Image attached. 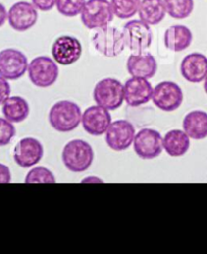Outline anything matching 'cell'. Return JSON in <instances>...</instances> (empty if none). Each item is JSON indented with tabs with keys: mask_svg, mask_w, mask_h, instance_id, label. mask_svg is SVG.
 Listing matches in <instances>:
<instances>
[{
	"mask_svg": "<svg viewBox=\"0 0 207 254\" xmlns=\"http://www.w3.org/2000/svg\"><path fill=\"white\" fill-rule=\"evenodd\" d=\"M154 105L164 112H174L183 103L184 95L181 87L172 81H163L153 89Z\"/></svg>",
	"mask_w": 207,
	"mask_h": 254,
	"instance_id": "9c48e42d",
	"label": "cell"
},
{
	"mask_svg": "<svg viewBox=\"0 0 207 254\" xmlns=\"http://www.w3.org/2000/svg\"><path fill=\"white\" fill-rule=\"evenodd\" d=\"M2 114L11 123H21L30 115L29 103L21 96L8 97L3 103Z\"/></svg>",
	"mask_w": 207,
	"mask_h": 254,
	"instance_id": "603a6c76",
	"label": "cell"
},
{
	"mask_svg": "<svg viewBox=\"0 0 207 254\" xmlns=\"http://www.w3.org/2000/svg\"><path fill=\"white\" fill-rule=\"evenodd\" d=\"M166 12L175 19H185L194 9V0H164Z\"/></svg>",
	"mask_w": 207,
	"mask_h": 254,
	"instance_id": "cb8c5ba5",
	"label": "cell"
},
{
	"mask_svg": "<svg viewBox=\"0 0 207 254\" xmlns=\"http://www.w3.org/2000/svg\"><path fill=\"white\" fill-rule=\"evenodd\" d=\"M183 129L187 136L193 140H202L207 137V113L193 111L183 120Z\"/></svg>",
	"mask_w": 207,
	"mask_h": 254,
	"instance_id": "44dd1931",
	"label": "cell"
},
{
	"mask_svg": "<svg viewBox=\"0 0 207 254\" xmlns=\"http://www.w3.org/2000/svg\"><path fill=\"white\" fill-rule=\"evenodd\" d=\"M134 150L136 154L144 160L159 157L164 150L162 135L154 129H142L134 138Z\"/></svg>",
	"mask_w": 207,
	"mask_h": 254,
	"instance_id": "ba28073f",
	"label": "cell"
},
{
	"mask_svg": "<svg viewBox=\"0 0 207 254\" xmlns=\"http://www.w3.org/2000/svg\"><path fill=\"white\" fill-rule=\"evenodd\" d=\"M80 14L82 23L89 30L104 28L114 17L108 0H88Z\"/></svg>",
	"mask_w": 207,
	"mask_h": 254,
	"instance_id": "5b68a950",
	"label": "cell"
},
{
	"mask_svg": "<svg viewBox=\"0 0 207 254\" xmlns=\"http://www.w3.org/2000/svg\"><path fill=\"white\" fill-rule=\"evenodd\" d=\"M93 98L98 106L108 111H115L123 104V85L115 78L102 79L94 87Z\"/></svg>",
	"mask_w": 207,
	"mask_h": 254,
	"instance_id": "277c9868",
	"label": "cell"
},
{
	"mask_svg": "<svg viewBox=\"0 0 207 254\" xmlns=\"http://www.w3.org/2000/svg\"><path fill=\"white\" fill-rule=\"evenodd\" d=\"M39 19L37 8L28 1H18L7 11V20L16 32H25L35 27Z\"/></svg>",
	"mask_w": 207,
	"mask_h": 254,
	"instance_id": "5bb4252c",
	"label": "cell"
},
{
	"mask_svg": "<svg viewBox=\"0 0 207 254\" xmlns=\"http://www.w3.org/2000/svg\"><path fill=\"white\" fill-rule=\"evenodd\" d=\"M126 70L133 77L151 79L158 71V63L150 53L133 54L127 59Z\"/></svg>",
	"mask_w": 207,
	"mask_h": 254,
	"instance_id": "e0dca14e",
	"label": "cell"
},
{
	"mask_svg": "<svg viewBox=\"0 0 207 254\" xmlns=\"http://www.w3.org/2000/svg\"><path fill=\"white\" fill-rule=\"evenodd\" d=\"M83 129L91 136H102L105 134L111 124L109 111L100 106H91L85 110L81 117Z\"/></svg>",
	"mask_w": 207,
	"mask_h": 254,
	"instance_id": "9a60e30c",
	"label": "cell"
},
{
	"mask_svg": "<svg viewBox=\"0 0 207 254\" xmlns=\"http://www.w3.org/2000/svg\"><path fill=\"white\" fill-rule=\"evenodd\" d=\"M16 130L13 123L5 118H0V147L8 145L15 137Z\"/></svg>",
	"mask_w": 207,
	"mask_h": 254,
	"instance_id": "83f0119b",
	"label": "cell"
},
{
	"mask_svg": "<svg viewBox=\"0 0 207 254\" xmlns=\"http://www.w3.org/2000/svg\"><path fill=\"white\" fill-rule=\"evenodd\" d=\"M25 184H55L56 177L50 169L44 166L32 168L24 180Z\"/></svg>",
	"mask_w": 207,
	"mask_h": 254,
	"instance_id": "484cf974",
	"label": "cell"
},
{
	"mask_svg": "<svg viewBox=\"0 0 207 254\" xmlns=\"http://www.w3.org/2000/svg\"><path fill=\"white\" fill-rule=\"evenodd\" d=\"M163 148L171 157L183 156L190 148L189 137L184 131L171 130L163 138Z\"/></svg>",
	"mask_w": 207,
	"mask_h": 254,
	"instance_id": "ffe728a7",
	"label": "cell"
},
{
	"mask_svg": "<svg viewBox=\"0 0 207 254\" xmlns=\"http://www.w3.org/2000/svg\"><path fill=\"white\" fill-rule=\"evenodd\" d=\"M85 2L86 0H57L56 6L60 14L75 17L81 13Z\"/></svg>",
	"mask_w": 207,
	"mask_h": 254,
	"instance_id": "4316f807",
	"label": "cell"
},
{
	"mask_svg": "<svg viewBox=\"0 0 207 254\" xmlns=\"http://www.w3.org/2000/svg\"><path fill=\"white\" fill-rule=\"evenodd\" d=\"M31 82L41 88L54 85L59 77V67L57 63L47 56L34 58L28 67Z\"/></svg>",
	"mask_w": 207,
	"mask_h": 254,
	"instance_id": "8992f818",
	"label": "cell"
},
{
	"mask_svg": "<svg viewBox=\"0 0 207 254\" xmlns=\"http://www.w3.org/2000/svg\"><path fill=\"white\" fill-rule=\"evenodd\" d=\"M141 0H111L113 14L119 19H129L139 10Z\"/></svg>",
	"mask_w": 207,
	"mask_h": 254,
	"instance_id": "d4e9b609",
	"label": "cell"
},
{
	"mask_svg": "<svg viewBox=\"0 0 207 254\" xmlns=\"http://www.w3.org/2000/svg\"><path fill=\"white\" fill-rule=\"evenodd\" d=\"M92 44L101 55L108 58L120 55L125 48L122 33L108 25L97 30L92 37Z\"/></svg>",
	"mask_w": 207,
	"mask_h": 254,
	"instance_id": "52a82bcc",
	"label": "cell"
},
{
	"mask_svg": "<svg viewBox=\"0 0 207 254\" xmlns=\"http://www.w3.org/2000/svg\"><path fill=\"white\" fill-rule=\"evenodd\" d=\"M193 40L192 32L186 25L175 24L170 27L164 35L165 47L172 52H182L190 47Z\"/></svg>",
	"mask_w": 207,
	"mask_h": 254,
	"instance_id": "d6986e66",
	"label": "cell"
},
{
	"mask_svg": "<svg viewBox=\"0 0 207 254\" xmlns=\"http://www.w3.org/2000/svg\"><path fill=\"white\" fill-rule=\"evenodd\" d=\"M135 135V127L131 122L117 120L109 125L105 133V141L111 150L120 152L132 146Z\"/></svg>",
	"mask_w": 207,
	"mask_h": 254,
	"instance_id": "8fae6325",
	"label": "cell"
},
{
	"mask_svg": "<svg viewBox=\"0 0 207 254\" xmlns=\"http://www.w3.org/2000/svg\"><path fill=\"white\" fill-rule=\"evenodd\" d=\"M65 167L72 172H84L93 163L94 151L84 140L75 139L67 143L62 152Z\"/></svg>",
	"mask_w": 207,
	"mask_h": 254,
	"instance_id": "7a4b0ae2",
	"label": "cell"
},
{
	"mask_svg": "<svg viewBox=\"0 0 207 254\" xmlns=\"http://www.w3.org/2000/svg\"><path fill=\"white\" fill-rule=\"evenodd\" d=\"M6 19H7V10L2 3H0V28H1L2 25L6 22Z\"/></svg>",
	"mask_w": 207,
	"mask_h": 254,
	"instance_id": "1f68e13d",
	"label": "cell"
},
{
	"mask_svg": "<svg viewBox=\"0 0 207 254\" xmlns=\"http://www.w3.org/2000/svg\"><path fill=\"white\" fill-rule=\"evenodd\" d=\"M29 61L21 51L8 48L0 52V76L6 80H17L27 73Z\"/></svg>",
	"mask_w": 207,
	"mask_h": 254,
	"instance_id": "30bf717a",
	"label": "cell"
},
{
	"mask_svg": "<svg viewBox=\"0 0 207 254\" xmlns=\"http://www.w3.org/2000/svg\"><path fill=\"white\" fill-rule=\"evenodd\" d=\"M204 90H205V92H206V94H207V76L205 77V79H204Z\"/></svg>",
	"mask_w": 207,
	"mask_h": 254,
	"instance_id": "d6a6232c",
	"label": "cell"
},
{
	"mask_svg": "<svg viewBox=\"0 0 207 254\" xmlns=\"http://www.w3.org/2000/svg\"><path fill=\"white\" fill-rule=\"evenodd\" d=\"M11 182V172L8 166L0 163V184H9Z\"/></svg>",
	"mask_w": 207,
	"mask_h": 254,
	"instance_id": "4dcf8cb0",
	"label": "cell"
},
{
	"mask_svg": "<svg viewBox=\"0 0 207 254\" xmlns=\"http://www.w3.org/2000/svg\"><path fill=\"white\" fill-rule=\"evenodd\" d=\"M44 156V147L42 143L32 137L21 139L13 151L15 163L22 168H31L40 163Z\"/></svg>",
	"mask_w": 207,
	"mask_h": 254,
	"instance_id": "4fadbf2b",
	"label": "cell"
},
{
	"mask_svg": "<svg viewBox=\"0 0 207 254\" xmlns=\"http://www.w3.org/2000/svg\"><path fill=\"white\" fill-rule=\"evenodd\" d=\"M138 12L140 19L149 25L159 24L167 13L164 0H142Z\"/></svg>",
	"mask_w": 207,
	"mask_h": 254,
	"instance_id": "7402d4cb",
	"label": "cell"
},
{
	"mask_svg": "<svg viewBox=\"0 0 207 254\" xmlns=\"http://www.w3.org/2000/svg\"><path fill=\"white\" fill-rule=\"evenodd\" d=\"M152 84L148 79L132 77L125 81L123 85L124 100L127 106L137 108L148 104L153 95Z\"/></svg>",
	"mask_w": 207,
	"mask_h": 254,
	"instance_id": "2e32d148",
	"label": "cell"
},
{
	"mask_svg": "<svg viewBox=\"0 0 207 254\" xmlns=\"http://www.w3.org/2000/svg\"><path fill=\"white\" fill-rule=\"evenodd\" d=\"M81 117V109L76 103L71 100H60L51 108L49 123L55 131L69 133L78 128Z\"/></svg>",
	"mask_w": 207,
	"mask_h": 254,
	"instance_id": "6da1fadb",
	"label": "cell"
},
{
	"mask_svg": "<svg viewBox=\"0 0 207 254\" xmlns=\"http://www.w3.org/2000/svg\"><path fill=\"white\" fill-rule=\"evenodd\" d=\"M52 55L57 64L69 66L81 58L82 45L72 36H61L52 46Z\"/></svg>",
	"mask_w": 207,
	"mask_h": 254,
	"instance_id": "7c38bea8",
	"label": "cell"
},
{
	"mask_svg": "<svg viewBox=\"0 0 207 254\" xmlns=\"http://www.w3.org/2000/svg\"><path fill=\"white\" fill-rule=\"evenodd\" d=\"M183 78L191 83H199L207 76V57L201 53H191L184 57L180 65Z\"/></svg>",
	"mask_w": 207,
	"mask_h": 254,
	"instance_id": "ac0fdd59",
	"label": "cell"
},
{
	"mask_svg": "<svg viewBox=\"0 0 207 254\" xmlns=\"http://www.w3.org/2000/svg\"><path fill=\"white\" fill-rule=\"evenodd\" d=\"M57 0H32V4L40 11H51L56 5Z\"/></svg>",
	"mask_w": 207,
	"mask_h": 254,
	"instance_id": "f1b7e54d",
	"label": "cell"
},
{
	"mask_svg": "<svg viewBox=\"0 0 207 254\" xmlns=\"http://www.w3.org/2000/svg\"><path fill=\"white\" fill-rule=\"evenodd\" d=\"M10 92L11 88L8 81L0 76V106L3 105L4 101L9 97Z\"/></svg>",
	"mask_w": 207,
	"mask_h": 254,
	"instance_id": "f546056e",
	"label": "cell"
},
{
	"mask_svg": "<svg viewBox=\"0 0 207 254\" xmlns=\"http://www.w3.org/2000/svg\"><path fill=\"white\" fill-rule=\"evenodd\" d=\"M122 35L125 46L134 54L145 53L153 43V32L150 25L141 19L129 20L123 25Z\"/></svg>",
	"mask_w": 207,
	"mask_h": 254,
	"instance_id": "3957f363",
	"label": "cell"
}]
</instances>
